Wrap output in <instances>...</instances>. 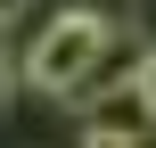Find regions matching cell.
<instances>
[{
	"mask_svg": "<svg viewBox=\"0 0 156 148\" xmlns=\"http://www.w3.org/2000/svg\"><path fill=\"white\" fill-rule=\"evenodd\" d=\"M25 8H33V0H0V25H16V16H25Z\"/></svg>",
	"mask_w": 156,
	"mask_h": 148,
	"instance_id": "cell-3",
	"label": "cell"
},
{
	"mask_svg": "<svg viewBox=\"0 0 156 148\" xmlns=\"http://www.w3.org/2000/svg\"><path fill=\"white\" fill-rule=\"evenodd\" d=\"M132 91H140V107L156 115V41L140 49V58H132Z\"/></svg>",
	"mask_w": 156,
	"mask_h": 148,
	"instance_id": "cell-2",
	"label": "cell"
},
{
	"mask_svg": "<svg viewBox=\"0 0 156 148\" xmlns=\"http://www.w3.org/2000/svg\"><path fill=\"white\" fill-rule=\"evenodd\" d=\"M107 58H115V16H99V8H58V16L41 25V41L25 49V82L49 91V99H74V91L99 82Z\"/></svg>",
	"mask_w": 156,
	"mask_h": 148,
	"instance_id": "cell-1",
	"label": "cell"
},
{
	"mask_svg": "<svg viewBox=\"0 0 156 148\" xmlns=\"http://www.w3.org/2000/svg\"><path fill=\"white\" fill-rule=\"evenodd\" d=\"M0 99H8V58H0Z\"/></svg>",
	"mask_w": 156,
	"mask_h": 148,
	"instance_id": "cell-4",
	"label": "cell"
}]
</instances>
